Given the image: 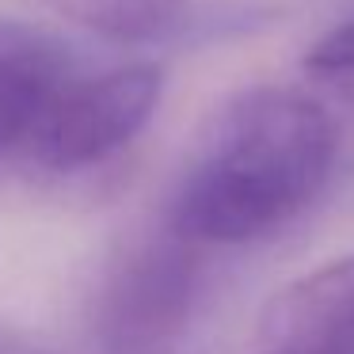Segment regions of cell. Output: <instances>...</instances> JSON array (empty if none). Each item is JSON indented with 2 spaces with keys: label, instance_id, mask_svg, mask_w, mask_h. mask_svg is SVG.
<instances>
[{
  "label": "cell",
  "instance_id": "1",
  "mask_svg": "<svg viewBox=\"0 0 354 354\" xmlns=\"http://www.w3.org/2000/svg\"><path fill=\"white\" fill-rule=\"evenodd\" d=\"M335 115L293 88H248L217 107L168 206L198 248L252 244L301 217L339 164Z\"/></svg>",
  "mask_w": 354,
  "mask_h": 354
},
{
  "label": "cell",
  "instance_id": "2",
  "mask_svg": "<svg viewBox=\"0 0 354 354\" xmlns=\"http://www.w3.org/2000/svg\"><path fill=\"white\" fill-rule=\"evenodd\" d=\"M202 293V248L168 221L126 244L95 293V335L107 354H164L187 331Z\"/></svg>",
  "mask_w": 354,
  "mask_h": 354
},
{
  "label": "cell",
  "instance_id": "3",
  "mask_svg": "<svg viewBox=\"0 0 354 354\" xmlns=\"http://www.w3.org/2000/svg\"><path fill=\"white\" fill-rule=\"evenodd\" d=\"M164 95V73L149 62L77 73L31 138L27 156L54 171H77L126 149Z\"/></svg>",
  "mask_w": 354,
  "mask_h": 354
},
{
  "label": "cell",
  "instance_id": "4",
  "mask_svg": "<svg viewBox=\"0 0 354 354\" xmlns=\"http://www.w3.org/2000/svg\"><path fill=\"white\" fill-rule=\"evenodd\" d=\"M252 354H354V252L286 282L259 313Z\"/></svg>",
  "mask_w": 354,
  "mask_h": 354
},
{
  "label": "cell",
  "instance_id": "5",
  "mask_svg": "<svg viewBox=\"0 0 354 354\" xmlns=\"http://www.w3.org/2000/svg\"><path fill=\"white\" fill-rule=\"evenodd\" d=\"M77 73V50L57 31L0 19V156L31 149L42 118Z\"/></svg>",
  "mask_w": 354,
  "mask_h": 354
},
{
  "label": "cell",
  "instance_id": "6",
  "mask_svg": "<svg viewBox=\"0 0 354 354\" xmlns=\"http://www.w3.org/2000/svg\"><path fill=\"white\" fill-rule=\"evenodd\" d=\"M65 12L107 39H160L187 19V0H62Z\"/></svg>",
  "mask_w": 354,
  "mask_h": 354
},
{
  "label": "cell",
  "instance_id": "7",
  "mask_svg": "<svg viewBox=\"0 0 354 354\" xmlns=\"http://www.w3.org/2000/svg\"><path fill=\"white\" fill-rule=\"evenodd\" d=\"M305 62L320 77H354V16H346L339 27L320 35Z\"/></svg>",
  "mask_w": 354,
  "mask_h": 354
}]
</instances>
